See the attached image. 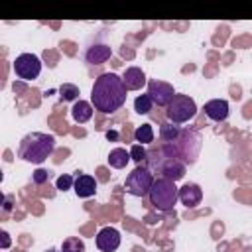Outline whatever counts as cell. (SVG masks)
<instances>
[{
	"instance_id": "cell-1",
	"label": "cell",
	"mask_w": 252,
	"mask_h": 252,
	"mask_svg": "<svg viewBox=\"0 0 252 252\" xmlns=\"http://www.w3.org/2000/svg\"><path fill=\"white\" fill-rule=\"evenodd\" d=\"M126 87L122 83V77L116 73H102L94 79V85L91 89V104L94 110L102 114H112L120 110L126 102Z\"/></svg>"
},
{
	"instance_id": "cell-2",
	"label": "cell",
	"mask_w": 252,
	"mask_h": 252,
	"mask_svg": "<svg viewBox=\"0 0 252 252\" xmlns=\"http://www.w3.org/2000/svg\"><path fill=\"white\" fill-rule=\"evenodd\" d=\"M55 150V136L45 132H30L20 140L18 158L28 163H43Z\"/></svg>"
},
{
	"instance_id": "cell-3",
	"label": "cell",
	"mask_w": 252,
	"mask_h": 252,
	"mask_svg": "<svg viewBox=\"0 0 252 252\" xmlns=\"http://www.w3.org/2000/svg\"><path fill=\"white\" fill-rule=\"evenodd\" d=\"M199 150H201V138L193 130H181V134L175 142H163V146H161V154L165 158L181 159L185 165L197 161Z\"/></svg>"
},
{
	"instance_id": "cell-4",
	"label": "cell",
	"mask_w": 252,
	"mask_h": 252,
	"mask_svg": "<svg viewBox=\"0 0 252 252\" xmlns=\"http://www.w3.org/2000/svg\"><path fill=\"white\" fill-rule=\"evenodd\" d=\"M150 203L161 211V213H169L173 211L175 203L179 201V189L175 187L173 181L165 179V177H158L150 189Z\"/></svg>"
},
{
	"instance_id": "cell-5",
	"label": "cell",
	"mask_w": 252,
	"mask_h": 252,
	"mask_svg": "<svg viewBox=\"0 0 252 252\" xmlns=\"http://www.w3.org/2000/svg\"><path fill=\"white\" fill-rule=\"evenodd\" d=\"M154 181H156V177H154L152 169L140 163L126 175L124 189H126V193H130L134 197H146V195H150Z\"/></svg>"
},
{
	"instance_id": "cell-6",
	"label": "cell",
	"mask_w": 252,
	"mask_h": 252,
	"mask_svg": "<svg viewBox=\"0 0 252 252\" xmlns=\"http://www.w3.org/2000/svg\"><path fill=\"white\" fill-rule=\"evenodd\" d=\"M195 114H197V104L189 94H175L169 106L165 108L167 122H173V124L189 122Z\"/></svg>"
},
{
	"instance_id": "cell-7",
	"label": "cell",
	"mask_w": 252,
	"mask_h": 252,
	"mask_svg": "<svg viewBox=\"0 0 252 252\" xmlns=\"http://www.w3.org/2000/svg\"><path fill=\"white\" fill-rule=\"evenodd\" d=\"M14 73L22 81H33L41 73V59L35 53H20L12 65Z\"/></svg>"
},
{
	"instance_id": "cell-8",
	"label": "cell",
	"mask_w": 252,
	"mask_h": 252,
	"mask_svg": "<svg viewBox=\"0 0 252 252\" xmlns=\"http://www.w3.org/2000/svg\"><path fill=\"white\" fill-rule=\"evenodd\" d=\"M148 94L154 100V104L167 108L177 93L173 91V85H169L165 81H159V79H150L148 81Z\"/></svg>"
},
{
	"instance_id": "cell-9",
	"label": "cell",
	"mask_w": 252,
	"mask_h": 252,
	"mask_svg": "<svg viewBox=\"0 0 252 252\" xmlns=\"http://www.w3.org/2000/svg\"><path fill=\"white\" fill-rule=\"evenodd\" d=\"M156 169L159 171V175H161V177H165V179H169V181L177 183L179 179H183V177H185V169H187V165H185L181 159L161 156V163H159Z\"/></svg>"
},
{
	"instance_id": "cell-10",
	"label": "cell",
	"mask_w": 252,
	"mask_h": 252,
	"mask_svg": "<svg viewBox=\"0 0 252 252\" xmlns=\"http://www.w3.org/2000/svg\"><path fill=\"white\" fill-rule=\"evenodd\" d=\"M94 242H96V248L100 252H114L120 246V232L114 226H104L96 232Z\"/></svg>"
},
{
	"instance_id": "cell-11",
	"label": "cell",
	"mask_w": 252,
	"mask_h": 252,
	"mask_svg": "<svg viewBox=\"0 0 252 252\" xmlns=\"http://www.w3.org/2000/svg\"><path fill=\"white\" fill-rule=\"evenodd\" d=\"M73 191H75L77 197L89 199V197H93L96 193V179L93 175H89V173H77Z\"/></svg>"
},
{
	"instance_id": "cell-12",
	"label": "cell",
	"mask_w": 252,
	"mask_h": 252,
	"mask_svg": "<svg viewBox=\"0 0 252 252\" xmlns=\"http://www.w3.org/2000/svg\"><path fill=\"white\" fill-rule=\"evenodd\" d=\"M110 55H112V47L110 45H106V43H94V45L87 47L85 61L89 65H102V63H106L110 59Z\"/></svg>"
},
{
	"instance_id": "cell-13",
	"label": "cell",
	"mask_w": 252,
	"mask_h": 252,
	"mask_svg": "<svg viewBox=\"0 0 252 252\" xmlns=\"http://www.w3.org/2000/svg\"><path fill=\"white\" fill-rule=\"evenodd\" d=\"M203 110H205L207 118L213 122H222L228 118V102L224 98H213V100L205 102Z\"/></svg>"
},
{
	"instance_id": "cell-14",
	"label": "cell",
	"mask_w": 252,
	"mask_h": 252,
	"mask_svg": "<svg viewBox=\"0 0 252 252\" xmlns=\"http://www.w3.org/2000/svg\"><path fill=\"white\" fill-rule=\"evenodd\" d=\"M122 83H124L126 91H140L144 85H148V79L140 67H128L122 73Z\"/></svg>"
},
{
	"instance_id": "cell-15",
	"label": "cell",
	"mask_w": 252,
	"mask_h": 252,
	"mask_svg": "<svg viewBox=\"0 0 252 252\" xmlns=\"http://www.w3.org/2000/svg\"><path fill=\"white\" fill-rule=\"evenodd\" d=\"M201 199H203V191L197 183H185L183 187H179V201L187 209L197 207L201 203Z\"/></svg>"
},
{
	"instance_id": "cell-16",
	"label": "cell",
	"mask_w": 252,
	"mask_h": 252,
	"mask_svg": "<svg viewBox=\"0 0 252 252\" xmlns=\"http://www.w3.org/2000/svg\"><path fill=\"white\" fill-rule=\"evenodd\" d=\"M93 110H94V106H93L91 102L79 98V100L71 106V116H73V120H75L77 124H85V122H89V120L93 118Z\"/></svg>"
},
{
	"instance_id": "cell-17",
	"label": "cell",
	"mask_w": 252,
	"mask_h": 252,
	"mask_svg": "<svg viewBox=\"0 0 252 252\" xmlns=\"http://www.w3.org/2000/svg\"><path fill=\"white\" fill-rule=\"evenodd\" d=\"M130 159H132L130 158V150H124V148H114L108 154V165L114 167V169H124Z\"/></svg>"
},
{
	"instance_id": "cell-18",
	"label": "cell",
	"mask_w": 252,
	"mask_h": 252,
	"mask_svg": "<svg viewBox=\"0 0 252 252\" xmlns=\"http://www.w3.org/2000/svg\"><path fill=\"white\" fill-rule=\"evenodd\" d=\"M179 134H181V128L173 122H165L159 126V138L163 142H175L179 138Z\"/></svg>"
},
{
	"instance_id": "cell-19",
	"label": "cell",
	"mask_w": 252,
	"mask_h": 252,
	"mask_svg": "<svg viewBox=\"0 0 252 252\" xmlns=\"http://www.w3.org/2000/svg\"><path fill=\"white\" fill-rule=\"evenodd\" d=\"M134 140L138 142V144H152L154 142V128H152V124H142V126H138L136 130H134Z\"/></svg>"
},
{
	"instance_id": "cell-20",
	"label": "cell",
	"mask_w": 252,
	"mask_h": 252,
	"mask_svg": "<svg viewBox=\"0 0 252 252\" xmlns=\"http://www.w3.org/2000/svg\"><path fill=\"white\" fill-rule=\"evenodd\" d=\"M59 98L63 100V102H77V98H79V87L77 85H71V83H63L61 87H59Z\"/></svg>"
},
{
	"instance_id": "cell-21",
	"label": "cell",
	"mask_w": 252,
	"mask_h": 252,
	"mask_svg": "<svg viewBox=\"0 0 252 252\" xmlns=\"http://www.w3.org/2000/svg\"><path fill=\"white\" fill-rule=\"evenodd\" d=\"M85 242L79 236H69L61 242V252H85Z\"/></svg>"
},
{
	"instance_id": "cell-22",
	"label": "cell",
	"mask_w": 252,
	"mask_h": 252,
	"mask_svg": "<svg viewBox=\"0 0 252 252\" xmlns=\"http://www.w3.org/2000/svg\"><path fill=\"white\" fill-rule=\"evenodd\" d=\"M152 106H154V100L150 98L148 93H146V94H138V96L134 98V110H136L138 114H148V112L152 110Z\"/></svg>"
},
{
	"instance_id": "cell-23",
	"label": "cell",
	"mask_w": 252,
	"mask_h": 252,
	"mask_svg": "<svg viewBox=\"0 0 252 252\" xmlns=\"http://www.w3.org/2000/svg\"><path fill=\"white\" fill-rule=\"evenodd\" d=\"M130 158L140 165L142 161L148 159V152H146V148H144L142 144H134V146L130 148Z\"/></svg>"
},
{
	"instance_id": "cell-24",
	"label": "cell",
	"mask_w": 252,
	"mask_h": 252,
	"mask_svg": "<svg viewBox=\"0 0 252 252\" xmlns=\"http://www.w3.org/2000/svg\"><path fill=\"white\" fill-rule=\"evenodd\" d=\"M55 185H57V189H59V191H69V189H73V185H75V177H73V175H69V173L59 175V177H57V181H55Z\"/></svg>"
},
{
	"instance_id": "cell-25",
	"label": "cell",
	"mask_w": 252,
	"mask_h": 252,
	"mask_svg": "<svg viewBox=\"0 0 252 252\" xmlns=\"http://www.w3.org/2000/svg\"><path fill=\"white\" fill-rule=\"evenodd\" d=\"M49 177H51V171H47V169H35L33 175H32V181L35 185H41V183L49 181Z\"/></svg>"
},
{
	"instance_id": "cell-26",
	"label": "cell",
	"mask_w": 252,
	"mask_h": 252,
	"mask_svg": "<svg viewBox=\"0 0 252 252\" xmlns=\"http://www.w3.org/2000/svg\"><path fill=\"white\" fill-rule=\"evenodd\" d=\"M10 244H12L10 234H8L6 230H2V232H0V248H2V250H8V248H10Z\"/></svg>"
},
{
	"instance_id": "cell-27",
	"label": "cell",
	"mask_w": 252,
	"mask_h": 252,
	"mask_svg": "<svg viewBox=\"0 0 252 252\" xmlns=\"http://www.w3.org/2000/svg\"><path fill=\"white\" fill-rule=\"evenodd\" d=\"M12 209V197H6V203H4V211L8 213Z\"/></svg>"
},
{
	"instance_id": "cell-28",
	"label": "cell",
	"mask_w": 252,
	"mask_h": 252,
	"mask_svg": "<svg viewBox=\"0 0 252 252\" xmlns=\"http://www.w3.org/2000/svg\"><path fill=\"white\" fill-rule=\"evenodd\" d=\"M106 138H108V140H116V138H118V134H116L114 130H110V132H106Z\"/></svg>"
},
{
	"instance_id": "cell-29",
	"label": "cell",
	"mask_w": 252,
	"mask_h": 252,
	"mask_svg": "<svg viewBox=\"0 0 252 252\" xmlns=\"http://www.w3.org/2000/svg\"><path fill=\"white\" fill-rule=\"evenodd\" d=\"M45 252H57V250H53V248H49V250H45Z\"/></svg>"
}]
</instances>
